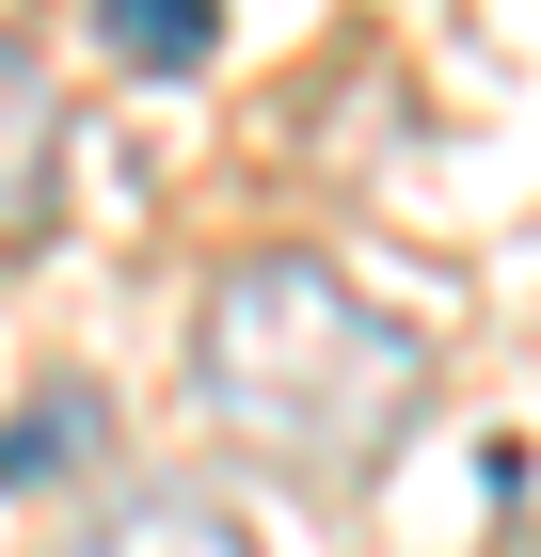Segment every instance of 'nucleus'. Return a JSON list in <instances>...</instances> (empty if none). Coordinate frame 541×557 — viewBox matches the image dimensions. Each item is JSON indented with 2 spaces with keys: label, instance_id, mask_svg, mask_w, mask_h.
Listing matches in <instances>:
<instances>
[{
  "label": "nucleus",
  "instance_id": "1",
  "mask_svg": "<svg viewBox=\"0 0 541 557\" xmlns=\"http://www.w3.org/2000/svg\"><path fill=\"white\" fill-rule=\"evenodd\" d=\"M192 383H208L223 446H255L271 478H319V494H367L430 414V350L382 319L351 271L319 256H239L192 319Z\"/></svg>",
  "mask_w": 541,
  "mask_h": 557
},
{
  "label": "nucleus",
  "instance_id": "2",
  "mask_svg": "<svg viewBox=\"0 0 541 557\" xmlns=\"http://www.w3.org/2000/svg\"><path fill=\"white\" fill-rule=\"evenodd\" d=\"M48 191H64V81H48V33L0 0V256L48 223Z\"/></svg>",
  "mask_w": 541,
  "mask_h": 557
},
{
  "label": "nucleus",
  "instance_id": "3",
  "mask_svg": "<svg viewBox=\"0 0 541 557\" xmlns=\"http://www.w3.org/2000/svg\"><path fill=\"white\" fill-rule=\"evenodd\" d=\"M64 557H255V525L223 510V494H127V510H96Z\"/></svg>",
  "mask_w": 541,
  "mask_h": 557
},
{
  "label": "nucleus",
  "instance_id": "4",
  "mask_svg": "<svg viewBox=\"0 0 541 557\" xmlns=\"http://www.w3.org/2000/svg\"><path fill=\"white\" fill-rule=\"evenodd\" d=\"M96 48L144 64V81H175V64H208V48H223V0H96Z\"/></svg>",
  "mask_w": 541,
  "mask_h": 557
},
{
  "label": "nucleus",
  "instance_id": "5",
  "mask_svg": "<svg viewBox=\"0 0 541 557\" xmlns=\"http://www.w3.org/2000/svg\"><path fill=\"white\" fill-rule=\"evenodd\" d=\"M96 462V383H48L33 414L0 430V494H33V478H81Z\"/></svg>",
  "mask_w": 541,
  "mask_h": 557
}]
</instances>
